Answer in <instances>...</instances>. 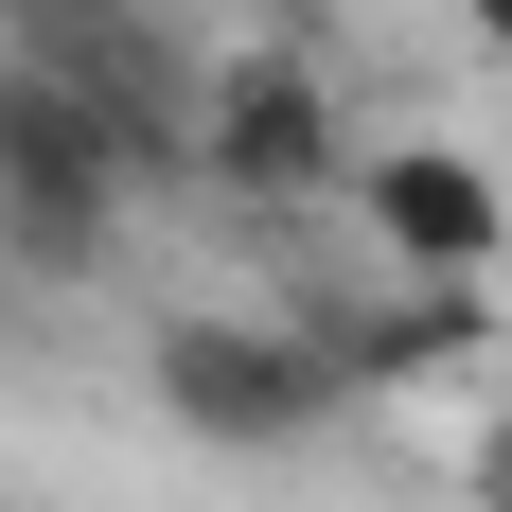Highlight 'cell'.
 <instances>
[{"label":"cell","instance_id":"277c9868","mask_svg":"<svg viewBox=\"0 0 512 512\" xmlns=\"http://www.w3.org/2000/svg\"><path fill=\"white\" fill-rule=\"evenodd\" d=\"M354 230L407 265V283H495V248H512L495 177H477L460 142H371L354 159Z\"/></svg>","mask_w":512,"mask_h":512},{"label":"cell","instance_id":"52a82bcc","mask_svg":"<svg viewBox=\"0 0 512 512\" xmlns=\"http://www.w3.org/2000/svg\"><path fill=\"white\" fill-rule=\"evenodd\" d=\"M124 18H142V36H177V18H212V0H124Z\"/></svg>","mask_w":512,"mask_h":512},{"label":"cell","instance_id":"8992f818","mask_svg":"<svg viewBox=\"0 0 512 512\" xmlns=\"http://www.w3.org/2000/svg\"><path fill=\"white\" fill-rule=\"evenodd\" d=\"M460 477H477V512H512V407L477 424V460H460Z\"/></svg>","mask_w":512,"mask_h":512},{"label":"cell","instance_id":"3957f363","mask_svg":"<svg viewBox=\"0 0 512 512\" xmlns=\"http://www.w3.org/2000/svg\"><path fill=\"white\" fill-rule=\"evenodd\" d=\"M195 177H230L248 212L354 195V142H336V89H318V53H212V106H195Z\"/></svg>","mask_w":512,"mask_h":512},{"label":"cell","instance_id":"7a4b0ae2","mask_svg":"<svg viewBox=\"0 0 512 512\" xmlns=\"http://www.w3.org/2000/svg\"><path fill=\"white\" fill-rule=\"evenodd\" d=\"M159 424L212 442V460H283L336 424V336H283V318H177L159 336Z\"/></svg>","mask_w":512,"mask_h":512},{"label":"cell","instance_id":"6da1fadb","mask_svg":"<svg viewBox=\"0 0 512 512\" xmlns=\"http://www.w3.org/2000/svg\"><path fill=\"white\" fill-rule=\"evenodd\" d=\"M124 177H142V142L18 36L0 53V230H18V265H89L106 212H124Z\"/></svg>","mask_w":512,"mask_h":512},{"label":"cell","instance_id":"ba28073f","mask_svg":"<svg viewBox=\"0 0 512 512\" xmlns=\"http://www.w3.org/2000/svg\"><path fill=\"white\" fill-rule=\"evenodd\" d=\"M460 18H477V36H495V71H512V0H460Z\"/></svg>","mask_w":512,"mask_h":512},{"label":"cell","instance_id":"5b68a950","mask_svg":"<svg viewBox=\"0 0 512 512\" xmlns=\"http://www.w3.org/2000/svg\"><path fill=\"white\" fill-rule=\"evenodd\" d=\"M460 354H495V283H407L336 318V389H442Z\"/></svg>","mask_w":512,"mask_h":512}]
</instances>
